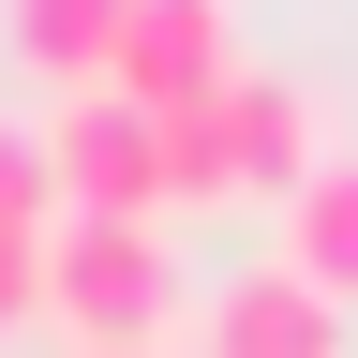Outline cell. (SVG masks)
Returning a JSON list of instances; mask_svg holds the SVG:
<instances>
[{
    "instance_id": "cell-1",
    "label": "cell",
    "mask_w": 358,
    "mask_h": 358,
    "mask_svg": "<svg viewBox=\"0 0 358 358\" xmlns=\"http://www.w3.org/2000/svg\"><path fill=\"white\" fill-rule=\"evenodd\" d=\"M45 284H60V343H75V358H164L179 299H194L164 224H105V209H75V224H60Z\"/></svg>"
},
{
    "instance_id": "cell-2",
    "label": "cell",
    "mask_w": 358,
    "mask_h": 358,
    "mask_svg": "<svg viewBox=\"0 0 358 358\" xmlns=\"http://www.w3.org/2000/svg\"><path fill=\"white\" fill-rule=\"evenodd\" d=\"M45 164H60V209L164 224V120L134 105V90H60V105H45Z\"/></svg>"
},
{
    "instance_id": "cell-3",
    "label": "cell",
    "mask_w": 358,
    "mask_h": 358,
    "mask_svg": "<svg viewBox=\"0 0 358 358\" xmlns=\"http://www.w3.org/2000/svg\"><path fill=\"white\" fill-rule=\"evenodd\" d=\"M209 150H224V194H268V209H284L299 179L329 164V105H313L299 75H254L239 60V75L209 90Z\"/></svg>"
},
{
    "instance_id": "cell-4",
    "label": "cell",
    "mask_w": 358,
    "mask_h": 358,
    "mask_svg": "<svg viewBox=\"0 0 358 358\" xmlns=\"http://www.w3.org/2000/svg\"><path fill=\"white\" fill-rule=\"evenodd\" d=\"M224 75H239V15H224V0H134V30H120V75H105V90H134L150 120H194Z\"/></svg>"
},
{
    "instance_id": "cell-5",
    "label": "cell",
    "mask_w": 358,
    "mask_h": 358,
    "mask_svg": "<svg viewBox=\"0 0 358 358\" xmlns=\"http://www.w3.org/2000/svg\"><path fill=\"white\" fill-rule=\"evenodd\" d=\"M209 358H343V299L268 254V268H239V284L209 299Z\"/></svg>"
},
{
    "instance_id": "cell-6",
    "label": "cell",
    "mask_w": 358,
    "mask_h": 358,
    "mask_svg": "<svg viewBox=\"0 0 358 358\" xmlns=\"http://www.w3.org/2000/svg\"><path fill=\"white\" fill-rule=\"evenodd\" d=\"M120 30H134V0H0V45H15V75H45V90H105Z\"/></svg>"
},
{
    "instance_id": "cell-7",
    "label": "cell",
    "mask_w": 358,
    "mask_h": 358,
    "mask_svg": "<svg viewBox=\"0 0 358 358\" xmlns=\"http://www.w3.org/2000/svg\"><path fill=\"white\" fill-rule=\"evenodd\" d=\"M284 268L329 284V299H358V150H329V164L284 194Z\"/></svg>"
},
{
    "instance_id": "cell-8",
    "label": "cell",
    "mask_w": 358,
    "mask_h": 358,
    "mask_svg": "<svg viewBox=\"0 0 358 358\" xmlns=\"http://www.w3.org/2000/svg\"><path fill=\"white\" fill-rule=\"evenodd\" d=\"M60 164H45V120L15 134V120H0V254H15V239H60Z\"/></svg>"
},
{
    "instance_id": "cell-9",
    "label": "cell",
    "mask_w": 358,
    "mask_h": 358,
    "mask_svg": "<svg viewBox=\"0 0 358 358\" xmlns=\"http://www.w3.org/2000/svg\"><path fill=\"white\" fill-rule=\"evenodd\" d=\"M45 254H60V239H15V254H0V343H15V329H60V284H45Z\"/></svg>"
}]
</instances>
